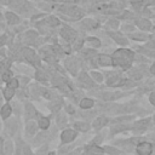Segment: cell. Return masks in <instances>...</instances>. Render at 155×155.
Returning <instances> with one entry per match:
<instances>
[{
    "label": "cell",
    "instance_id": "ba28073f",
    "mask_svg": "<svg viewBox=\"0 0 155 155\" xmlns=\"http://www.w3.org/2000/svg\"><path fill=\"white\" fill-rule=\"evenodd\" d=\"M92 105H93V101L90 98H84L80 102V107L82 109H90V108H92Z\"/></svg>",
    "mask_w": 155,
    "mask_h": 155
},
{
    "label": "cell",
    "instance_id": "d6a6232c",
    "mask_svg": "<svg viewBox=\"0 0 155 155\" xmlns=\"http://www.w3.org/2000/svg\"><path fill=\"white\" fill-rule=\"evenodd\" d=\"M64 121H65V116H64V115H59V117H57V122H58V125H62Z\"/></svg>",
    "mask_w": 155,
    "mask_h": 155
},
{
    "label": "cell",
    "instance_id": "ab89813d",
    "mask_svg": "<svg viewBox=\"0 0 155 155\" xmlns=\"http://www.w3.org/2000/svg\"><path fill=\"white\" fill-rule=\"evenodd\" d=\"M131 1L134 4V2H139V1H142V0H131Z\"/></svg>",
    "mask_w": 155,
    "mask_h": 155
},
{
    "label": "cell",
    "instance_id": "74e56055",
    "mask_svg": "<svg viewBox=\"0 0 155 155\" xmlns=\"http://www.w3.org/2000/svg\"><path fill=\"white\" fill-rule=\"evenodd\" d=\"M125 29L128 30V31H132V30H133V27H132V25H125Z\"/></svg>",
    "mask_w": 155,
    "mask_h": 155
},
{
    "label": "cell",
    "instance_id": "5bb4252c",
    "mask_svg": "<svg viewBox=\"0 0 155 155\" xmlns=\"http://www.w3.org/2000/svg\"><path fill=\"white\" fill-rule=\"evenodd\" d=\"M48 125H50V121H48V119L47 117H40L39 119V127L40 128H47L48 127Z\"/></svg>",
    "mask_w": 155,
    "mask_h": 155
},
{
    "label": "cell",
    "instance_id": "d4e9b609",
    "mask_svg": "<svg viewBox=\"0 0 155 155\" xmlns=\"http://www.w3.org/2000/svg\"><path fill=\"white\" fill-rule=\"evenodd\" d=\"M91 75H92V76H93V79H94V80H97L98 82H101V81L103 80V78H102V75H101L99 73H96V71H92V73H91Z\"/></svg>",
    "mask_w": 155,
    "mask_h": 155
},
{
    "label": "cell",
    "instance_id": "603a6c76",
    "mask_svg": "<svg viewBox=\"0 0 155 155\" xmlns=\"http://www.w3.org/2000/svg\"><path fill=\"white\" fill-rule=\"evenodd\" d=\"M105 151H108L111 155H120V151L116 150V149H114V148H111V147H107L105 148Z\"/></svg>",
    "mask_w": 155,
    "mask_h": 155
},
{
    "label": "cell",
    "instance_id": "f35d334b",
    "mask_svg": "<svg viewBox=\"0 0 155 155\" xmlns=\"http://www.w3.org/2000/svg\"><path fill=\"white\" fill-rule=\"evenodd\" d=\"M1 148H2V142H1V139H0V153L2 151V149H1Z\"/></svg>",
    "mask_w": 155,
    "mask_h": 155
},
{
    "label": "cell",
    "instance_id": "e575fe53",
    "mask_svg": "<svg viewBox=\"0 0 155 155\" xmlns=\"http://www.w3.org/2000/svg\"><path fill=\"white\" fill-rule=\"evenodd\" d=\"M36 78H38V79H40V80H45V78H46V76H45L42 73H39V71H38V73H36Z\"/></svg>",
    "mask_w": 155,
    "mask_h": 155
},
{
    "label": "cell",
    "instance_id": "cb8c5ba5",
    "mask_svg": "<svg viewBox=\"0 0 155 155\" xmlns=\"http://www.w3.org/2000/svg\"><path fill=\"white\" fill-rule=\"evenodd\" d=\"M47 23H48L50 25H58L59 21H58L56 17H50V18H48V21H47Z\"/></svg>",
    "mask_w": 155,
    "mask_h": 155
},
{
    "label": "cell",
    "instance_id": "2e32d148",
    "mask_svg": "<svg viewBox=\"0 0 155 155\" xmlns=\"http://www.w3.org/2000/svg\"><path fill=\"white\" fill-rule=\"evenodd\" d=\"M13 88H10V87H7L5 91H4V97L6 98V99H11L12 97H13Z\"/></svg>",
    "mask_w": 155,
    "mask_h": 155
},
{
    "label": "cell",
    "instance_id": "7c38bea8",
    "mask_svg": "<svg viewBox=\"0 0 155 155\" xmlns=\"http://www.w3.org/2000/svg\"><path fill=\"white\" fill-rule=\"evenodd\" d=\"M80 81L85 85V86H88V87H91L92 86V81H91V79L87 76V74H81V78H80Z\"/></svg>",
    "mask_w": 155,
    "mask_h": 155
},
{
    "label": "cell",
    "instance_id": "7402d4cb",
    "mask_svg": "<svg viewBox=\"0 0 155 155\" xmlns=\"http://www.w3.org/2000/svg\"><path fill=\"white\" fill-rule=\"evenodd\" d=\"M27 131L30 133V134H33L35 131H36V126H35V124H33V122H30V124H28V127H27Z\"/></svg>",
    "mask_w": 155,
    "mask_h": 155
},
{
    "label": "cell",
    "instance_id": "f546056e",
    "mask_svg": "<svg viewBox=\"0 0 155 155\" xmlns=\"http://www.w3.org/2000/svg\"><path fill=\"white\" fill-rule=\"evenodd\" d=\"M10 78H11V73H10V71H5V73L2 74V79H4L5 81H8Z\"/></svg>",
    "mask_w": 155,
    "mask_h": 155
},
{
    "label": "cell",
    "instance_id": "836d02e7",
    "mask_svg": "<svg viewBox=\"0 0 155 155\" xmlns=\"http://www.w3.org/2000/svg\"><path fill=\"white\" fill-rule=\"evenodd\" d=\"M85 24L88 25L90 28H93V27L97 25V23H94V22H92V21H85Z\"/></svg>",
    "mask_w": 155,
    "mask_h": 155
},
{
    "label": "cell",
    "instance_id": "9a60e30c",
    "mask_svg": "<svg viewBox=\"0 0 155 155\" xmlns=\"http://www.w3.org/2000/svg\"><path fill=\"white\" fill-rule=\"evenodd\" d=\"M131 38L133 40H138V41H145L148 39V35L147 34H143V33L142 34H132Z\"/></svg>",
    "mask_w": 155,
    "mask_h": 155
},
{
    "label": "cell",
    "instance_id": "44dd1931",
    "mask_svg": "<svg viewBox=\"0 0 155 155\" xmlns=\"http://www.w3.org/2000/svg\"><path fill=\"white\" fill-rule=\"evenodd\" d=\"M67 65H68V68L70 69V71H71L73 74H75V69H74V68H75L76 65H75V63H74V62H73L71 59H69V61H67Z\"/></svg>",
    "mask_w": 155,
    "mask_h": 155
},
{
    "label": "cell",
    "instance_id": "d590c367",
    "mask_svg": "<svg viewBox=\"0 0 155 155\" xmlns=\"http://www.w3.org/2000/svg\"><path fill=\"white\" fill-rule=\"evenodd\" d=\"M149 70H150V73L153 74V75H155V62L150 65V68H149Z\"/></svg>",
    "mask_w": 155,
    "mask_h": 155
},
{
    "label": "cell",
    "instance_id": "3957f363",
    "mask_svg": "<svg viewBox=\"0 0 155 155\" xmlns=\"http://www.w3.org/2000/svg\"><path fill=\"white\" fill-rule=\"evenodd\" d=\"M75 136H76L75 131H73V130H67V131H64V132L62 133V140H63L64 143L71 142V140L75 138Z\"/></svg>",
    "mask_w": 155,
    "mask_h": 155
},
{
    "label": "cell",
    "instance_id": "1f68e13d",
    "mask_svg": "<svg viewBox=\"0 0 155 155\" xmlns=\"http://www.w3.org/2000/svg\"><path fill=\"white\" fill-rule=\"evenodd\" d=\"M42 94H44V97L45 98H52V93L51 92H48V91H46V90H42Z\"/></svg>",
    "mask_w": 155,
    "mask_h": 155
},
{
    "label": "cell",
    "instance_id": "6da1fadb",
    "mask_svg": "<svg viewBox=\"0 0 155 155\" xmlns=\"http://www.w3.org/2000/svg\"><path fill=\"white\" fill-rule=\"evenodd\" d=\"M111 58H113V65L128 68V67H131V64L133 62L134 54L132 51H130L127 48H120V50H116L114 52Z\"/></svg>",
    "mask_w": 155,
    "mask_h": 155
},
{
    "label": "cell",
    "instance_id": "52a82bcc",
    "mask_svg": "<svg viewBox=\"0 0 155 155\" xmlns=\"http://www.w3.org/2000/svg\"><path fill=\"white\" fill-rule=\"evenodd\" d=\"M107 122H108V119L104 117V116H101V117H98V119L93 122V126H94L96 130H99V128H102Z\"/></svg>",
    "mask_w": 155,
    "mask_h": 155
},
{
    "label": "cell",
    "instance_id": "ac0fdd59",
    "mask_svg": "<svg viewBox=\"0 0 155 155\" xmlns=\"http://www.w3.org/2000/svg\"><path fill=\"white\" fill-rule=\"evenodd\" d=\"M130 76L133 78V79H142V73H140V70L133 69V70L130 71Z\"/></svg>",
    "mask_w": 155,
    "mask_h": 155
},
{
    "label": "cell",
    "instance_id": "5b68a950",
    "mask_svg": "<svg viewBox=\"0 0 155 155\" xmlns=\"http://www.w3.org/2000/svg\"><path fill=\"white\" fill-rule=\"evenodd\" d=\"M61 35H62L65 40H73V39L75 38L76 33H75L73 29H70V28H64V29L61 30Z\"/></svg>",
    "mask_w": 155,
    "mask_h": 155
},
{
    "label": "cell",
    "instance_id": "e0dca14e",
    "mask_svg": "<svg viewBox=\"0 0 155 155\" xmlns=\"http://www.w3.org/2000/svg\"><path fill=\"white\" fill-rule=\"evenodd\" d=\"M75 127L78 128V130H80V131H87L88 130V125L86 124V122H76L75 124Z\"/></svg>",
    "mask_w": 155,
    "mask_h": 155
},
{
    "label": "cell",
    "instance_id": "8d00e7d4",
    "mask_svg": "<svg viewBox=\"0 0 155 155\" xmlns=\"http://www.w3.org/2000/svg\"><path fill=\"white\" fill-rule=\"evenodd\" d=\"M5 40H6V35H2V36H0V46H1V45H4Z\"/></svg>",
    "mask_w": 155,
    "mask_h": 155
},
{
    "label": "cell",
    "instance_id": "83f0119b",
    "mask_svg": "<svg viewBox=\"0 0 155 155\" xmlns=\"http://www.w3.org/2000/svg\"><path fill=\"white\" fill-rule=\"evenodd\" d=\"M27 113L29 114V117H33V115L35 114V111H34V109H33L31 105H27Z\"/></svg>",
    "mask_w": 155,
    "mask_h": 155
},
{
    "label": "cell",
    "instance_id": "f1b7e54d",
    "mask_svg": "<svg viewBox=\"0 0 155 155\" xmlns=\"http://www.w3.org/2000/svg\"><path fill=\"white\" fill-rule=\"evenodd\" d=\"M149 102H150L153 105H155V91L149 94Z\"/></svg>",
    "mask_w": 155,
    "mask_h": 155
},
{
    "label": "cell",
    "instance_id": "8fae6325",
    "mask_svg": "<svg viewBox=\"0 0 155 155\" xmlns=\"http://www.w3.org/2000/svg\"><path fill=\"white\" fill-rule=\"evenodd\" d=\"M11 114V107L8 104H5L2 108H1V116L2 119H7Z\"/></svg>",
    "mask_w": 155,
    "mask_h": 155
},
{
    "label": "cell",
    "instance_id": "484cf974",
    "mask_svg": "<svg viewBox=\"0 0 155 155\" xmlns=\"http://www.w3.org/2000/svg\"><path fill=\"white\" fill-rule=\"evenodd\" d=\"M18 86V80L17 79H12L10 82H8V87L10 88H16Z\"/></svg>",
    "mask_w": 155,
    "mask_h": 155
},
{
    "label": "cell",
    "instance_id": "30bf717a",
    "mask_svg": "<svg viewBox=\"0 0 155 155\" xmlns=\"http://www.w3.org/2000/svg\"><path fill=\"white\" fill-rule=\"evenodd\" d=\"M113 38H114V40L117 42V44H120V45H127V40L122 36V35H120V34H110Z\"/></svg>",
    "mask_w": 155,
    "mask_h": 155
},
{
    "label": "cell",
    "instance_id": "4dcf8cb0",
    "mask_svg": "<svg viewBox=\"0 0 155 155\" xmlns=\"http://www.w3.org/2000/svg\"><path fill=\"white\" fill-rule=\"evenodd\" d=\"M7 67H8V61H2L1 63H0V69H7Z\"/></svg>",
    "mask_w": 155,
    "mask_h": 155
},
{
    "label": "cell",
    "instance_id": "9c48e42d",
    "mask_svg": "<svg viewBox=\"0 0 155 155\" xmlns=\"http://www.w3.org/2000/svg\"><path fill=\"white\" fill-rule=\"evenodd\" d=\"M6 18H7V22L10 24H15V23H18L19 22V18L16 15H13L12 12H7L6 13Z\"/></svg>",
    "mask_w": 155,
    "mask_h": 155
},
{
    "label": "cell",
    "instance_id": "4fadbf2b",
    "mask_svg": "<svg viewBox=\"0 0 155 155\" xmlns=\"http://www.w3.org/2000/svg\"><path fill=\"white\" fill-rule=\"evenodd\" d=\"M24 56H25V57H27V58H28L30 62H33V63L35 62V58H36V57H35V54H34L33 50L25 48V50H24Z\"/></svg>",
    "mask_w": 155,
    "mask_h": 155
},
{
    "label": "cell",
    "instance_id": "8992f818",
    "mask_svg": "<svg viewBox=\"0 0 155 155\" xmlns=\"http://www.w3.org/2000/svg\"><path fill=\"white\" fill-rule=\"evenodd\" d=\"M98 62H99L101 65H104V67H107V65H113V58L109 57V56H107V54H99Z\"/></svg>",
    "mask_w": 155,
    "mask_h": 155
},
{
    "label": "cell",
    "instance_id": "d6986e66",
    "mask_svg": "<svg viewBox=\"0 0 155 155\" xmlns=\"http://www.w3.org/2000/svg\"><path fill=\"white\" fill-rule=\"evenodd\" d=\"M5 155H11L12 153V143L11 142H6L5 143Z\"/></svg>",
    "mask_w": 155,
    "mask_h": 155
},
{
    "label": "cell",
    "instance_id": "ffe728a7",
    "mask_svg": "<svg viewBox=\"0 0 155 155\" xmlns=\"http://www.w3.org/2000/svg\"><path fill=\"white\" fill-rule=\"evenodd\" d=\"M90 151L91 153H93L94 155H101V154H103V149H101V148H98V147H96V145H92L91 148H90Z\"/></svg>",
    "mask_w": 155,
    "mask_h": 155
},
{
    "label": "cell",
    "instance_id": "b9f144b4",
    "mask_svg": "<svg viewBox=\"0 0 155 155\" xmlns=\"http://www.w3.org/2000/svg\"><path fill=\"white\" fill-rule=\"evenodd\" d=\"M0 21H1V15H0Z\"/></svg>",
    "mask_w": 155,
    "mask_h": 155
},
{
    "label": "cell",
    "instance_id": "7a4b0ae2",
    "mask_svg": "<svg viewBox=\"0 0 155 155\" xmlns=\"http://www.w3.org/2000/svg\"><path fill=\"white\" fill-rule=\"evenodd\" d=\"M136 151L138 155H151L153 154V144L149 142H140L137 144Z\"/></svg>",
    "mask_w": 155,
    "mask_h": 155
},
{
    "label": "cell",
    "instance_id": "60d3db41",
    "mask_svg": "<svg viewBox=\"0 0 155 155\" xmlns=\"http://www.w3.org/2000/svg\"><path fill=\"white\" fill-rule=\"evenodd\" d=\"M154 124H155V115H154Z\"/></svg>",
    "mask_w": 155,
    "mask_h": 155
},
{
    "label": "cell",
    "instance_id": "4316f807",
    "mask_svg": "<svg viewBox=\"0 0 155 155\" xmlns=\"http://www.w3.org/2000/svg\"><path fill=\"white\" fill-rule=\"evenodd\" d=\"M59 105H61V101L58 102V101H56L54 103H52L50 107H51V109L52 110H57V109H59Z\"/></svg>",
    "mask_w": 155,
    "mask_h": 155
},
{
    "label": "cell",
    "instance_id": "277c9868",
    "mask_svg": "<svg viewBox=\"0 0 155 155\" xmlns=\"http://www.w3.org/2000/svg\"><path fill=\"white\" fill-rule=\"evenodd\" d=\"M137 27H138L139 29H142V30H150L151 23H150L149 19L142 18V19H138V21H137Z\"/></svg>",
    "mask_w": 155,
    "mask_h": 155
}]
</instances>
